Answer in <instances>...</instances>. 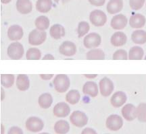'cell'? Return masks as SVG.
Listing matches in <instances>:
<instances>
[{"label": "cell", "instance_id": "33", "mask_svg": "<svg viewBox=\"0 0 146 134\" xmlns=\"http://www.w3.org/2000/svg\"><path fill=\"white\" fill-rule=\"evenodd\" d=\"M41 57V53L37 48H30L27 51L26 57L28 60H39Z\"/></svg>", "mask_w": 146, "mask_h": 134}, {"label": "cell", "instance_id": "45", "mask_svg": "<svg viewBox=\"0 0 146 134\" xmlns=\"http://www.w3.org/2000/svg\"><path fill=\"white\" fill-rule=\"evenodd\" d=\"M39 134H50V133H41Z\"/></svg>", "mask_w": 146, "mask_h": 134}, {"label": "cell", "instance_id": "5", "mask_svg": "<svg viewBox=\"0 0 146 134\" xmlns=\"http://www.w3.org/2000/svg\"><path fill=\"white\" fill-rule=\"evenodd\" d=\"M70 121L73 125L77 127H85L88 123V117L86 114L80 110H75L72 112L70 116Z\"/></svg>", "mask_w": 146, "mask_h": 134}, {"label": "cell", "instance_id": "27", "mask_svg": "<svg viewBox=\"0 0 146 134\" xmlns=\"http://www.w3.org/2000/svg\"><path fill=\"white\" fill-rule=\"evenodd\" d=\"M70 130V125L66 121H58L54 125V131L57 134H66Z\"/></svg>", "mask_w": 146, "mask_h": 134}, {"label": "cell", "instance_id": "35", "mask_svg": "<svg viewBox=\"0 0 146 134\" xmlns=\"http://www.w3.org/2000/svg\"><path fill=\"white\" fill-rule=\"evenodd\" d=\"M127 51L124 49H119L114 52L113 54L112 59L114 60H127L128 59Z\"/></svg>", "mask_w": 146, "mask_h": 134}, {"label": "cell", "instance_id": "20", "mask_svg": "<svg viewBox=\"0 0 146 134\" xmlns=\"http://www.w3.org/2000/svg\"><path fill=\"white\" fill-rule=\"evenodd\" d=\"M107 12L110 14L119 13L123 8V0H110L107 4Z\"/></svg>", "mask_w": 146, "mask_h": 134}, {"label": "cell", "instance_id": "44", "mask_svg": "<svg viewBox=\"0 0 146 134\" xmlns=\"http://www.w3.org/2000/svg\"><path fill=\"white\" fill-rule=\"evenodd\" d=\"M70 1H71V0H62V2L63 3V4H65V3L69 2Z\"/></svg>", "mask_w": 146, "mask_h": 134}, {"label": "cell", "instance_id": "8", "mask_svg": "<svg viewBox=\"0 0 146 134\" xmlns=\"http://www.w3.org/2000/svg\"><path fill=\"white\" fill-rule=\"evenodd\" d=\"M102 42V38L99 34L91 32L84 38L83 45L87 49L96 48L100 46Z\"/></svg>", "mask_w": 146, "mask_h": 134}, {"label": "cell", "instance_id": "14", "mask_svg": "<svg viewBox=\"0 0 146 134\" xmlns=\"http://www.w3.org/2000/svg\"><path fill=\"white\" fill-rule=\"evenodd\" d=\"M127 95L123 91L116 92L110 99L111 104L115 108H119L127 102Z\"/></svg>", "mask_w": 146, "mask_h": 134}, {"label": "cell", "instance_id": "36", "mask_svg": "<svg viewBox=\"0 0 146 134\" xmlns=\"http://www.w3.org/2000/svg\"><path fill=\"white\" fill-rule=\"evenodd\" d=\"M145 0H129V5L133 10H139L143 6Z\"/></svg>", "mask_w": 146, "mask_h": 134}, {"label": "cell", "instance_id": "31", "mask_svg": "<svg viewBox=\"0 0 146 134\" xmlns=\"http://www.w3.org/2000/svg\"><path fill=\"white\" fill-rule=\"evenodd\" d=\"M14 82V76L12 74H1V84L6 88H11Z\"/></svg>", "mask_w": 146, "mask_h": 134}, {"label": "cell", "instance_id": "30", "mask_svg": "<svg viewBox=\"0 0 146 134\" xmlns=\"http://www.w3.org/2000/svg\"><path fill=\"white\" fill-rule=\"evenodd\" d=\"M81 99V95L76 90H71L66 95V101L72 105L77 104Z\"/></svg>", "mask_w": 146, "mask_h": 134}, {"label": "cell", "instance_id": "47", "mask_svg": "<svg viewBox=\"0 0 146 134\" xmlns=\"http://www.w3.org/2000/svg\"><path fill=\"white\" fill-rule=\"evenodd\" d=\"M145 59L146 60V55H145Z\"/></svg>", "mask_w": 146, "mask_h": 134}, {"label": "cell", "instance_id": "42", "mask_svg": "<svg viewBox=\"0 0 146 134\" xmlns=\"http://www.w3.org/2000/svg\"><path fill=\"white\" fill-rule=\"evenodd\" d=\"M84 76H85L88 79H94V78H96L97 76H98V75H97V74H85Z\"/></svg>", "mask_w": 146, "mask_h": 134}, {"label": "cell", "instance_id": "6", "mask_svg": "<svg viewBox=\"0 0 146 134\" xmlns=\"http://www.w3.org/2000/svg\"><path fill=\"white\" fill-rule=\"evenodd\" d=\"M44 127V123L39 117H31L26 121V128L30 132L37 133Z\"/></svg>", "mask_w": 146, "mask_h": 134}, {"label": "cell", "instance_id": "13", "mask_svg": "<svg viewBox=\"0 0 146 134\" xmlns=\"http://www.w3.org/2000/svg\"><path fill=\"white\" fill-rule=\"evenodd\" d=\"M122 115L126 120L128 121H132L135 119L137 116V108L133 104H125L121 110Z\"/></svg>", "mask_w": 146, "mask_h": 134}, {"label": "cell", "instance_id": "24", "mask_svg": "<svg viewBox=\"0 0 146 134\" xmlns=\"http://www.w3.org/2000/svg\"><path fill=\"white\" fill-rule=\"evenodd\" d=\"M53 102V98L52 96L50 93H43L40 95L38 99V103L40 107L44 109L49 108L52 106Z\"/></svg>", "mask_w": 146, "mask_h": 134}, {"label": "cell", "instance_id": "28", "mask_svg": "<svg viewBox=\"0 0 146 134\" xmlns=\"http://www.w3.org/2000/svg\"><path fill=\"white\" fill-rule=\"evenodd\" d=\"M104 52L100 49H93L87 53V59L88 60H104Z\"/></svg>", "mask_w": 146, "mask_h": 134}, {"label": "cell", "instance_id": "16", "mask_svg": "<svg viewBox=\"0 0 146 134\" xmlns=\"http://www.w3.org/2000/svg\"><path fill=\"white\" fill-rule=\"evenodd\" d=\"M127 41V35L123 32H116L112 34L111 37L110 42L113 46L116 47H122L124 46Z\"/></svg>", "mask_w": 146, "mask_h": 134}, {"label": "cell", "instance_id": "4", "mask_svg": "<svg viewBox=\"0 0 146 134\" xmlns=\"http://www.w3.org/2000/svg\"><path fill=\"white\" fill-rule=\"evenodd\" d=\"M91 23L95 26H103L107 22V16L103 11L95 10L89 15Z\"/></svg>", "mask_w": 146, "mask_h": 134}, {"label": "cell", "instance_id": "7", "mask_svg": "<svg viewBox=\"0 0 146 134\" xmlns=\"http://www.w3.org/2000/svg\"><path fill=\"white\" fill-rule=\"evenodd\" d=\"M107 128L110 131H117L123 125V120L118 115H111L108 117L106 122Z\"/></svg>", "mask_w": 146, "mask_h": 134}, {"label": "cell", "instance_id": "12", "mask_svg": "<svg viewBox=\"0 0 146 134\" xmlns=\"http://www.w3.org/2000/svg\"><path fill=\"white\" fill-rule=\"evenodd\" d=\"M54 115L56 117H66L70 113V108L66 102H58L53 109Z\"/></svg>", "mask_w": 146, "mask_h": 134}, {"label": "cell", "instance_id": "3", "mask_svg": "<svg viewBox=\"0 0 146 134\" xmlns=\"http://www.w3.org/2000/svg\"><path fill=\"white\" fill-rule=\"evenodd\" d=\"M47 38V33L45 31L35 29L29 33V43L33 46H38L43 44Z\"/></svg>", "mask_w": 146, "mask_h": 134}, {"label": "cell", "instance_id": "1", "mask_svg": "<svg viewBox=\"0 0 146 134\" xmlns=\"http://www.w3.org/2000/svg\"><path fill=\"white\" fill-rule=\"evenodd\" d=\"M54 88L59 93H64L68 90L70 85V81L68 76L58 74L53 81Z\"/></svg>", "mask_w": 146, "mask_h": 134}, {"label": "cell", "instance_id": "11", "mask_svg": "<svg viewBox=\"0 0 146 134\" xmlns=\"http://www.w3.org/2000/svg\"><path fill=\"white\" fill-rule=\"evenodd\" d=\"M128 20L123 14H118L114 16L111 20V27L114 30H123L127 26Z\"/></svg>", "mask_w": 146, "mask_h": 134}, {"label": "cell", "instance_id": "29", "mask_svg": "<svg viewBox=\"0 0 146 134\" xmlns=\"http://www.w3.org/2000/svg\"><path fill=\"white\" fill-rule=\"evenodd\" d=\"M35 24L36 29L41 30V31H45L49 28L50 24V20L47 17L45 16H41L36 18L35 22Z\"/></svg>", "mask_w": 146, "mask_h": 134}, {"label": "cell", "instance_id": "37", "mask_svg": "<svg viewBox=\"0 0 146 134\" xmlns=\"http://www.w3.org/2000/svg\"><path fill=\"white\" fill-rule=\"evenodd\" d=\"M8 134H23V129L19 127L13 126L9 129Z\"/></svg>", "mask_w": 146, "mask_h": 134}, {"label": "cell", "instance_id": "21", "mask_svg": "<svg viewBox=\"0 0 146 134\" xmlns=\"http://www.w3.org/2000/svg\"><path fill=\"white\" fill-rule=\"evenodd\" d=\"M50 34L53 39L56 40H59L65 36V28L61 24H54L50 28Z\"/></svg>", "mask_w": 146, "mask_h": 134}, {"label": "cell", "instance_id": "34", "mask_svg": "<svg viewBox=\"0 0 146 134\" xmlns=\"http://www.w3.org/2000/svg\"><path fill=\"white\" fill-rule=\"evenodd\" d=\"M90 30V26L88 24V22L85 21L80 22L78 23V28H77V33L78 35V37L81 38L85 34H87V32Z\"/></svg>", "mask_w": 146, "mask_h": 134}, {"label": "cell", "instance_id": "19", "mask_svg": "<svg viewBox=\"0 0 146 134\" xmlns=\"http://www.w3.org/2000/svg\"><path fill=\"white\" fill-rule=\"evenodd\" d=\"M83 94L89 95L91 97H96L98 95V86L94 81H87L83 85Z\"/></svg>", "mask_w": 146, "mask_h": 134}, {"label": "cell", "instance_id": "32", "mask_svg": "<svg viewBox=\"0 0 146 134\" xmlns=\"http://www.w3.org/2000/svg\"><path fill=\"white\" fill-rule=\"evenodd\" d=\"M137 116L140 122L146 123V103L142 102L137 107Z\"/></svg>", "mask_w": 146, "mask_h": 134}, {"label": "cell", "instance_id": "39", "mask_svg": "<svg viewBox=\"0 0 146 134\" xmlns=\"http://www.w3.org/2000/svg\"><path fill=\"white\" fill-rule=\"evenodd\" d=\"M81 134H98V133L92 128L87 127L83 130Z\"/></svg>", "mask_w": 146, "mask_h": 134}, {"label": "cell", "instance_id": "26", "mask_svg": "<svg viewBox=\"0 0 146 134\" xmlns=\"http://www.w3.org/2000/svg\"><path fill=\"white\" fill-rule=\"evenodd\" d=\"M144 55L143 49L139 46H134L129 50V59L130 60H141Z\"/></svg>", "mask_w": 146, "mask_h": 134}, {"label": "cell", "instance_id": "17", "mask_svg": "<svg viewBox=\"0 0 146 134\" xmlns=\"http://www.w3.org/2000/svg\"><path fill=\"white\" fill-rule=\"evenodd\" d=\"M145 16L141 14H135L130 18L129 24L133 28H141L145 26Z\"/></svg>", "mask_w": 146, "mask_h": 134}, {"label": "cell", "instance_id": "10", "mask_svg": "<svg viewBox=\"0 0 146 134\" xmlns=\"http://www.w3.org/2000/svg\"><path fill=\"white\" fill-rule=\"evenodd\" d=\"M76 51H77V49H76V45L69 41H64L60 45L59 48L60 53L66 57H72L76 53Z\"/></svg>", "mask_w": 146, "mask_h": 134}, {"label": "cell", "instance_id": "43", "mask_svg": "<svg viewBox=\"0 0 146 134\" xmlns=\"http://www.w3.org/2000/svg\"><path fill=\"white\" fill-rule=\"evenodd\" d=\"M11 1H12V0H1V3H4V4H8V3H10Z\"/></svg>", "mask_w": 146, "mask_h": 134}, {"label": "cell", "instance_id": "22", "mask_svg": "<svg viewBox=\"0 0 146 134\" xmlns=\"http://www.w3.org/2000/svg\"><path fill=\"white\" fill-rule=\"evenodd\" d=\"M16 86L21 91H26L30 86V81L26 74H19L16 79Z\"/></svg>", "mask_w": 146, "mask_h": 134}, {"label": "cell", "instance_id": "9", "mask_svg": "<svg viewBox=\"0 0 146 134\" xmlns=\"http://www.w3.org/2000/svg\"><path fill=\"white\" fill-rule=\"evenodd\" d=\"M99 87L100 93L104 97H109L114 89V85L113 81L107 77H104L100 81Z\"/></svg>", "mask_w": 146, "mask_h": 134}, {"label": "cell", "instance_id": "23", "mask_svg": "<svg viewBox=\"0 0 146 134\" xmlns=\"http://www.w3.org/2000/svg\"><path fill=\"white\" fill-rule=\"evenodd\" d=\"M131 40L137 45H143L146 43V32L143 30H136L131 34Z\"/></svg>", "mask_w": 146, "mask_h": 134}, {"label": "cell", "instance_id": "46", "mask_svg": "<svg viewBox=\"0 0 146 134\" xmlns=\"http://www.w3.org/2000/svg\"><path fill=\"white\" fill-rule=\"evenodd\" d=\"M55 1H56L57 3H58V1H59V0H55Z\"/></svg>", "mask_w": 146, "mask_h": 134}, {"label": "cell", "instance_id": "41", "mask_svg": "<svg viewBox=\"0 0 146 134\" xmlns=\"http://www.w3.org/2000/svg\"><path fill=\"white\" fill-rule=\"evenodd\" d=\"M43 60H54V57L51 54H46L43 57Z\"/></svg>", "mask_w": 146, "mask_h": 134}, {"label": "cell", "instance_id": "40", "mask_svg": "<svg viewBox=\"0 0 146 134\" xmlns=\"http://www.w3.org/2000/svg\"><path fill=\"white\" fill-rule=\"evenodd\" d=\"M40 77L44 80H50L54 77V74H40Z\"/></svg>", "mask_w": 146, "mask_h": 134}, {"label": "cell", "instance_id": "25", "mask_svg": "<svg viewBox=\"0 0 146 134\" xmlns=\"http://www.w3.org/2000/svg\"><path fill=\"white\" fill-rule=\"evenodd\" d=\"M52 0H37L36 3V8L41 13H47L52 7Z\"/></svg>", "mask_w": 146, "mask_h": 134}, {"label": "cell", "instance_id": "2", "mask_svg": "<svg viewBox=\"0 0 146 134\" xmlns=\"http://www.w3.org/2000/svg\"><path fill=\"white\" fill-rule=\"evenodd\" d=\"M8 57L14 60H19L23 57L25 50L23 45L18 42L11 43L7 50Z\"/></svg>", "mask_w": 146, "mask_h": 134}, {"label": "cell", "instance_id": "15", "mask_svg": "<svg viewBox=\"0 0 146 134\" xmlns=\"http://www.w3.org/2000/svg\"><path fill=\"white\" fill-rule=\"evenodd\" d=\"M23 29L19 25H12L8 28V37L11 41H20L23 37Z\"/></svg>", "mask_w": 146, "mask_h": 134}, {"label": "cell", "instance_id": "38", "mask_svg": "<svg viewBox=\"0 0 146 134\" xmlns=\"http://www.w3.org/2000/svg\"><path fill=\"white\" fill-rule=\"evenodd\" d=\"M89 2L95 6H103L106 2V0H89Z\"/></svg>", "mask_w": 146, "mask_h": 134}, {"label": "cell", "instance_id": "18", "mask_svg": "<svg viewBox=\"0 0 146 134\" xmlns=\"http://www.w3.org/2000/svg\"><path fill=\"white\" fill-rule=\"evenodd\" d=\"M16 9L22 14H28L31 12L33 4L31 0H17Z\"/></svg>", "mask_w": 146, "mask_h": 134}]
</instances>
